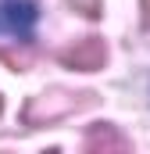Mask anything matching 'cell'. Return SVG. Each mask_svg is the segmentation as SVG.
<instances>
[{"label":"cell","instance_id":"cell-4","mask_svg":"<svg viewBox=\"0 0 150 154\" xmlns=\"http://www.w3.org/2000/svg\"><path fill=\"white\" fill-rule=\"evenodd\" d=\"M68 4H72L75 11H82L86 18H97L100 14V0H68Z\"/></svg>","mask_w":150,"mask_h":154},{"label":"cell","instance_id":"cell-5","mask_svg":"<svg viewBox=\"0 0 150 154\" xmlns=\"http://www.w3.org/2000/svg\"><path fill=\"white\" fill-rule=\"evenodd\" d=\"M143 11H147V25H150V0H143Z\"/></svg>","mask_w":150,"mask_h":154},{"label":"cell","instance_id":"cell-2","mask_svg":"<svg viewBox=\"0 0 150 154\" xmlns=\"http://www.w3.org/2000/svg\"><path fill=\"white\" fill-rule=\"evenodd\" d=\"M61 61H64L68 68H79V72H97V68H104V61H107V47H104L100 36H86V39H79L75 47H68V50L61 54Z\"/></svg>","mask_w":150,"mask_h":154},{"label":"cell","instance_id":"cell-3","mask_svg":"<svg viewBox=\"0 0 150 154\" xmlns=\"http://www.w3.org/2000/svg\"><path fill=\"white\" fill-rule=\"evenodd\" d=\"M125 151L129 143H125V136L114 129V125H93L89 133H86V151Z\"/></svg>","mask_w":150,"mask_h":154},{"label":"cell","instance_id":"cell-1","mask_svg":"<svg viewBox=\"0 0 150 154\" xmlns=\"http://www.w3.org/2000/svg\"><path fill=\"white\" fill-rule=\"evenodd\" d=\"M36 29V4L32 0H7L0 4V32L11 39H29Z\"/></svg>","mask_w":150,"mask_h":154}]
</instances>
